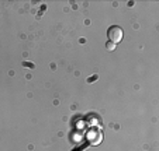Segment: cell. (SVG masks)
I'll return each mask as SVG.
<instances>
[{"instance_id":"2","label":"cell","mask_w":159,"mask_h":151,"mask_svg":"<svg viewBox=\"0 0 159 151\" xmlns=\"http://www.w3.org/2000/svg\"><path fill=\"white\" fill-rule=\"evenodd\" d=\"M123 35H124V32H123V30H121V27H118V25H111L107 31V36H108V39H110V42H113V44H116V45L123 39Z\"/></svg>"},{"instance_id":"1","label":"cell","mask_w":159,"mask_h":151,"mask_svg":"<svg viewBox=\"0 0 159 151\" xmlns=\"http://www.w3.org/2000/svg\"><path fill=\"white\" fill-rule=\"evenodd\" d=\"M87 140H89V143L92 145L100 144V143H102V140H103V132H102V129L96 128V126L90 128L89 132H87Z\"/></svg>"},{"instance_id":"3","label":"cell","mask_w":159,"mask_h":151,"mask_svg":"<svg viewBox=\"0 0 159 151\" xmlns=\"http://www.w3.org/2000/svg\"><path fill=\"white\" fill-rule=\"evenodd\" d=\"M106 48H107V50H110V52H111V50H114V49H116V44H113V42L108 41L107 44H106Z\"/></svg>"}]
</instances>
